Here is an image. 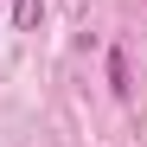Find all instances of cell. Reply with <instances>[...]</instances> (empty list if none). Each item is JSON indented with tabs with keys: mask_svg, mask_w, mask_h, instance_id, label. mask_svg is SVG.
Returning <instances> with one entry per match:
<instances>
[{
	"mask_svg": "<svg viewBox=\"0 0 147 147\" xmlns=\"http://www.w3.org/2000/svg\"><path fill=\"white\" fill-rule=\"evenodd\" d=\"M45 19V0H13V32H38Z\"/></svg>",
	"mask_w": 147,
	"mask_h": 147,
	"instance_id": "6da1fadb",
	"label": "cell"
},
{
	"mask_svg": "<svg viewBox=\"0 0 147 147\" xmlns=\"http://www.w3.org/2000/svg\"><path fill=\"white\" fill-rule=\"evenodd\" d=\"M109 90H115V96H128V90H134V77H128V58H121V51H109Z\"/></svg>",
	"mask_w": 147,
	"mask_h": 147,
	"instance_id": "7a4b0ae2",
	"label": "cell"
}]
</instances>
